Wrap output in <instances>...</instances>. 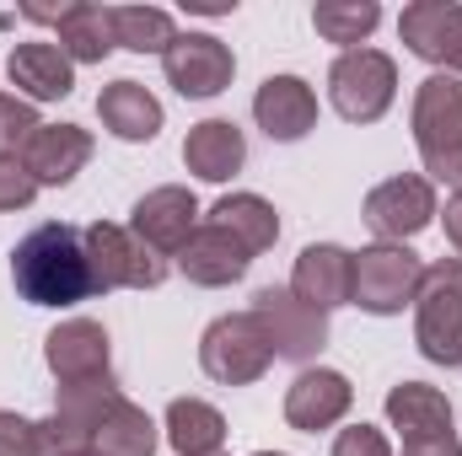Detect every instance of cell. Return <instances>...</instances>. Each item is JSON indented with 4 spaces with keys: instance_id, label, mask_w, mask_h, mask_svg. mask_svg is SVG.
I'll use <instances>...</instances> for the list:
<instances>
[{
    "instance_id": "obj_1",
    "label": "cell",
    "mask_w": 462,
    "mask_h": 456,
    "mask_svg": "<svg viewBox=\"0 0 462 456\" xmlns=\"http://www.w3.org/2000/svg\"><path fill=\"white\" fill-rule=\"evenodd\" d=\"M11 279L27 306H76L92 290V263H87V231L65 221H43L11 247Z\"/></svg>"
},
{
    "instance_id": "obj_37",
    "label": "cell",
    "mask_w": 462,
    "mask_h": 456,
    "mask_svg": "<svg viewBox=\"0 0 462 456\" xmlns=\"http://www.w3.org/2000/svg\"><path fill=\"white\" fill-rule=\"evenodd\" d=\"M216 456H226V451H216Z\"/></svg>"
},
{
    "instance_id": "obj_35",
    "label": "cell",
    "mask_w": 462,
    "mask_h": 456,
    "mask_svg": "<svg viewBox=\"0 0 462 456\" xmlns=\"http://www.w3.org/2000/svg\"><path fill=\"white\" fill-rule=\"evenodd\" d=\"M253 456H285V451H253Z\"/></svg>"
},
{
    "instance_id": "obj_3",
    "label": "cell",
    "mask_w": 462,
    "mask_h": 456,
    "mask_svg": "<svg viewBox=\"0 0 462 456\" xmlns=\"http://www.w3.org/2000/svg\"><path fill=\"white\" fill-rule=\"evenodd\" d=\"M414 343L430 365H462V258H436L414 296Z\"/></svg>"
},
{
    "instance_id": "obj_16",
    "label": "cell",
    "mask_w": 462,
    "mask_h": 456,
    "mask_svg": "<svg viewBox=\"0 0 462 456\" xmlns=\"http://www.w3.org/2000/svg\"><path fill=\"white\" fill-rule=\"evenodd\" d=\"M194 221H199V199H194L189 188H178V183L151 188V194L129 210V231H134L151 252H162V258H178V252H183V242L194 236Z\"/></svg>"
},
{
    "instance_id": "obj_4",
    "label": "cell",
    "mask_w": 462,
    "mask_h": 456,
    "mask_svg": "<svg viewBox=\"0 0 462 456\" xmlns=\"http://www.w3.org/2000/svg\"><path fill=\"white\" fill-rule=\"evenodd\" d=\"M420 279H425V263H420L414 247L376 242V247L355 252V290H349V301L360 312H371V317H398L420 296Z\"/></svg>"
},
{
    "instance_id": "obj_25",
    "label": "cell",
    "mask_w": 462,
    "mask_h": 456,
    "mask_svg": "<svg viewBox=\"0 0 462 456\" xmlns=\"http://www.w3.org/2000/svg\"><path fill=\"white\" fill-rule=\"evenodd\" d=\"M162 430H167V446L178 456H216L226 446V419L205 397H172Z\"/></svg>"
},
{
    "instance_id": "obj_5",
    "label": "cell",
    "mask_w": 462,
    "mask_h": 456,
    "mask_svg": "<svg viewBox=\"0 0 462 456\" xmlns=\"http://www.w3.org/2000/svg\"><path fill=\"white\" fill-rule=\"evenodd\" d=\"M87 263H92V290L108 296V290H156L167 279V258L151 252L129 226L114 221H97L87 226Z\"/></svg>"
},
{
    "instance_id": "obj_34",
    "label": "cell",
    "mask_w": 462,
    "mask_h": 456,
    "mask_svg": "<svg viewBox=\"0 0 462 456\" xmlns=\"http://www.w3.org/2000/svg\"><path fill=\"white\" fill-rule=\"evenodd\" d=\"M441 221H447V242H452V252L462 258V194L447 199V215H441Z\"/></svg>"
},
{
    "instance_id": "obj_11",
    "label": "cell",
    "mask_w": 462,
    "mask_h": 456,
    "mask_svg": "<svg viewBox=\"0 0 462 456\" xmlns=\"http://www.w3.org/2000/svg\"><path fill=\"white\" fill-rule=\"evenodd\" d=\"M441 210H436V183L420 178V172H403V178H387L365 194V226L376 231L382 242H409L430 226Z\"/></svg>"
},
{
    "instance_id": "obj_31",
    "label": "cell",
    "mask_w": 462,
    "mask_h": 456,
    "mask_svg": "<svg viewBox=\"0 0 462 456\" xmlns=\"http://www.w3.org/2000/svg\"><path fill=\"white\" fill-rule=\"evenodd\" d=\"M32 194H38V183L22 167V156H0V210H27Z\"/></svg>"
},
{
    "instance_id": "obj_12",
    "label": "cell",
    "mask_w": 462,
    "mask_h": 456,
    "mask_svg": "<svg viewBox=\"0 0 462 456\" xmlns=\"http://www.w3.org/2000/svg\"><path fill=\"white\" fill-rule=\"evenodd\" d=\"M43 360L60 387H97L114 381V354H108V328L92 317H70L43 339Z\"/></svg>"
},
{
    "instance_id": "obj_19",
    "label": "cell",
    "mask_w": 462,
    "mask_h": 456,
    "mask_svg": "<svg viewBox=\"0 0 462 456\" xmlns=\"http://www.w3.org/2000/svg\"><path fill=\"white\" fill-rule=\"evenodd\" d=\"M87 161H92V134L81 123H43L22 150V167L32 172L38 188H65Z\"/></svg>"
},
{
    "instance_id": "obj_32",
    "label": "cell",
    "mask_w": 462,
    "mask_h": 456,
    "mask_svg": "<svg viewBox=\"0 0 462 456\" xmlns=\"http://www.w3.org/2000/svg\"><path fill=\"white\" fill-rule=\"evenodd\" d=\"M0 456H43V441H38V424L0 408Z\"/></svg>"
},
{
    "instance_id": "obj_26",
    "label": "cell",
    "mask_w": 462,
    "mask_h": 456,
    "mask_svg": "<svg viewBox=\"0 0 462 456\" xmlns=\"http://www.w3.org/2000/svg\"><path fill=\"white\" fill-rule=\"evenodd\" d=\"M210 226L231 231V236L258 258V252L274 247V236H280V215H274V205L258 199V194H226V199L210 210Z\"/></svg>"
},
{
    "instance_id": "obj_21",
    "label": "cell",
    "mask_w": 462,
    "mask_h": 456,
    "mask_svg": "<svg viewBox=\"0 0 462 456\" xmlns=\"http://www.w3.org/2000/svg\"><path fill=\"white\" fill-rule=\"evenodd\" d=\"M387 424L403 435V446L457 435V430H452V403H447L436 387H425V381H398V387L387 392Z\"/></svg>"
},
{
    "instance_id": "obj_23",
    "label": "cell",
    "mask_w": 462,
    "mask_h": 456,
    "mask_svg": "<svg viewBox=\"0 0 462 456\" xmlns=\"http://www.w3.org/2000/svg\"><path fill=\"white\" fill-rule=\"evenodd\" d=\"M242 161H247V140H242V129H236L231 118H205V123H194L189 140H183V167H189L194 178H205V183L236 178Z\"/></svg>"
},
{
    "instance_id": "obj_13",
    "label": "cell",
    "mask_w": 462,
    "mask_h": 456,
    "mask_svg": "<svg viewBox=\"0 0 462 456\" xmlns=\"http://www.w3.org/2000/svg\"><path fill=\"white\" fill-rule=\"evenodd\" d=\"M22 16L60 27V49H65L70 65H103L118 49L114 5H92V0H70V5H22Z\"/></svg>"
},
{
    "instance_id": "obj_17",
    "label": "cell",
    "mask_w": 462,
    "mask_h": 456,
    "mask_svg": "<svg viewBox=\"0 0 462 456\" xmlns=\"http://www.w3.org/2000/svg\"><path fill=\"white\" fill-rule=\"evenodd\" d=\"M349 290H355V252L334 247V242H312L301 247L296 269H291V296L307 301L312 312H334V306H349Z\"/></svg>"
},
{
    "instance_id": "obj_24",
    "label": "cell",
    "mask_w": 462,
    "mask_h": 456,
    "mask_svg": "<svg viewBox=\"0 0 462 456\" xmlns=\"http://www.w3.org/2000/svg\"><path fill=\"white\" fill-rule=\"evenodd\" d=\"M97 118H103V129H108L114 140L145 145V140H156V129H162V103H156L140 81H114V87H103V97H97Z\"/></svg>"
},
{
    "instance_id": "obj_6",
    "label": "cell",
    "mask_w": 462,
    "mask_h": 456,
    "mask_svg": "<svg viewBox=\"0 0 462 456\" xmlns=\"http://www.w3.org/2000/svg\"><path fill=\"white\" fill-rule=\"evenodd\" d=\"M328 97L345 123H376L398 97V65L382 49H349L328 70Z\"/></svg>"
},
{
    "instance_id": "obj_15",
    "label": "cell",
    "mask_w": 462,
    "mask_h": 456,
    "mask_svg": "<svg viewBox=\"0 0 462 456\" xmlns=\"http://www.w3.org/2000/svg\"><path fill=\"white\" fill-rule=\"evenodd\" d=\"M355 403V387H349L345 370H328V365H307L291 387H285V424L301 430V435H318V430H334Z\"/></svg>"
},
{
    "instance_id": "obj_36",
    "label": "cell",
    "mask_w": 462,
    "mask_h": 456,
    "mask_svg": "<svg viewBox=\"0 0 462 456\" xmlns=\"http://www.w3.org/2000/svg\"><path fill=\"white\" fill-rule=\"evenodd\" d=\"M65 456H92V451H65Z\"/></svg>"
},
{
    "instance_id": "obj_29",
    "label": "cell",
    "mask_w": 462,
    "mask_h": 456,
    "mask_svg": "<svg viewBox=\"0 0 462 456\" xmlns=\"http://www.w3.org/2000/svg\"><path fill=\"white\" fill-rule=\"evenodd\" d=\"M114 38L129 54H167L172 49V16L156 5H114Z\"/></svg>"
},
{
    "instance_id": "obj_7",
    "label": "cell",
    "mask_w": 462,
    "mask_h": 456,
    "mask_svg": "<svg viewBox=\"0 0 462 456\" xmlns=\"http://www.w3.org/2000/svg\"><path fill=\"white\" fill-rule=\"evenodd\" d=\"M199 365H205V376L221 381V387H253V381L274 365V349H269V339H263V328H258L253 312H226V317H216V323L205 328V339H199Z\"/></svg>"
},
{
    "instance_id": "obj_27",
    "label": "cell",
    "mask_w": 462,
    "mask_h": 456,
    "mask_svg": "<svg viewBox=\"0 0 462 456\" xmlns=\"http://www.w3.org/2000/svg\"><path fill=\"white\" fill-rule=\"evenodd\" d=\"M156 419L145 408H134L129 397H118L114 414L97 424L92 435V456H156Z\"/></svg>"
},
{
    "instance_id": "obj_28",
    "label": "cell",
    "mask_w": 462,
    "mask_h": 456,
    "mask_svg": "<svg viewBox=\"0 0 462 456\" xmlns=\"http://www.w3.org/2000/svg\"><path fill=\"white\" fill-rule=\"evenodd\" d=\"M376 22H382V5L376 0H323V5H312V27L328 43H345V54L360 49L376 32Z\"/></svg>"
},
{
    "instance_id": "obj_20",
    "label": "cell",
    "mask_w": 462,
    "mask_h": 456,
    "mask_svg": "<svg viewBox=\"0 0 462 456\" xmlns=\"http://www.w3.org/2000/svg\"><path fill=\"white\" fill-rule=\"evenodd\" d=\"M247 263H253V252L221 226H194V236H189L183 252H178L183 279H194V285H205V290L236 285V279L247 274Z\"/></svg>"
},
{
    "instance_id": "obj_2",
    "label": "cell",
    "mask_w": 462,
    "mask_h": 456,
    "mask_svg": "<svg viewBox=\"0 0 462 456\" xmlns=\"http://www.w3.org/2000/svg\"><path fill=\"white\" fill-rule=\"evenodd\" d=\"M414 145L436 183H452L462 194V81L457 76H425L414 87Z\"/></svg>"
},
{
    "instance_id": "obj_9",
    "label": "cell",
    "mask_w": 462,
    "mask_h": 456,
    "mask_svg": "<svg viewBox=\"0 0 462 456\" xmlns=\"http://www.w3.org/2000/svg\"><path fill=\"white\" fill-rule=\"evenodd\" d=\"M162 70H167V87L189 103H205V97H221L236 76V59L216 32H178L172 49L162 54Z\"/></svg>"
},
{
    "instance_id": "obj_14",
    "label": "cell",
    "mask_w": 462,
    "mask_h": 456,
    "mask_svg": "<svg viewBox=\"0 0 462 456\" xmlns=\"http://www.w3.org/2000/svg\"><path fill=\"white\" fill-rule=\"evenodd\" d=\"M398 32H403L409 54L462 76V5L457 0H414V5H403Z\"/></svg>"
},
{
    "instance_id": "obj_22",
    "label": "cell",
    "mask_w": 462,
    "mask_h": 456,
    "mask_svg": "<svg viewBox=\"0 0 462 456\" xmlns=\"http://www.w3.org/2000/svg\"><path fill=\"white\" fill-rule=\"evenodd\" d=\"M11 87H22L32 103H60L76 92V65L65 59L60 43H16L5 59Z\"/></svg>"
},
{
    "instance_id": "obj_33",
    "label": "cell",
    "mask_w": 462,
    "mask_h": 456,
    "mask_svg": "<svg viewBox=\"0 0 462 456\" xmlns=\"http://www.w3.org/2000/svg\"><path fill=\"white\" fill-rule=\"evenodd\" d=\"M334 456H393V446H387V435L376 424H349L334 441Z\"/></svg>"
},
{
    "instance_id": "obj_18",
    "label": "cell",
    "mask_w": 462,
    "mask_h": 456,
    "mask_svg": "<svg viewBox=\"0 0 462 456\" xmlns=\"http://www.w3.org/2000/svg\"><path fill=\"white\" fill-rule=\"evenodd\" d=\"M253 118H258V129H263L269 140L296 145V140H307L312 123H318V92H312L301 76H269V81L258 87V97H253Z\"/></svg>"
},
{
    "instance_id": "obj_8",
    "label": "cell",
    "mask_w": 462,
    "mask_h": 456,
    "mask_svg": "<svg viewBox=\"0 0 462 456\" xmlns=\"http://www.w3.org/2000/svg\"><path fill=\"white\" fill-rule=\"evenodd\" d=\"M247 312L258 317V328H263V339L274 349V360L307 365V360H318V349L328 343V317L312 312L307 301H296L291 285H258Z\"/></svg>"
},
{
    "instance_id": "obj_30",
    "label": "cell",
    "mask_w": 462,
    "mask_h": 456,
    "mask_svg": "<svg viewBox=\"0 0 462 456\" xmlns=\"http://www.w3.org/2000/svg\"><path fill=\"white\" fill-rule=\"evenodd\" d=\"M38 129H43V123H38V114H32L27 97H5V92H0V156L27 150V140H32Z\"/></svg>"
},
{
    "instance_id": "obj_10",
    "label": "cell",
    "mask_w": 462,
    "mask_h": 456,
    "mask_svg": "<svg viewBox=\"0 0 462 456\" xmlns=\"http://www.w3.org/2000/svg\"><path fill=\"white\" fill-rule=\"evenodd\" d=\"M124 397L118 381H97V387H60L54 414L38 424L43 456H65V451H92L97 424L114 414V403Z\"/></svg>"
}]
</instances>
